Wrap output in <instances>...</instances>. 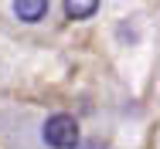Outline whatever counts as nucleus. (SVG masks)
I'll return each mask as SVG.
<instances>
[{"mask_svg": "<svg viewBox=\"0 0 160 149\" xmlns=\"http://www.w3.org/2000/svg\"><path fill=\"white\" fill-rule=\"evenodd\" d=\"M41 136H44V142L51 149H75V142H78V122H75V115L58 112V115H51L44 122Z\"/></svg>", "mask_w": 160, "mask_h": 149, "instance_id": "f257e3e1", "label": "nucleus"}, {"mask_svg": "<svg viewBox=\"0 0 160 149\" xmlns=\"http://www.w3.org/2000/svg\"><path fill=\"white\" fill-rule=\"evenodd\" d=\"M14 14H17L24 24H38V21H44V14H48V0H14Z\"/></svg>", "mask_w": 160, "mask_h": 149, "instance_id": "f03ea898", "label": "nucleus"}, {"mask_svg": "<svg viewBox=\"0 0 160 149\" xmlns=\"http://www.w3.org/2000/svg\"><path fill=\"white\" fill-rule=\"evenodd\" d=\"M99 0H65V17L68 21H89L96 17Z\"/></svg>", "mask_w": 160, "mask_h": 149, "instance_id": "7ed1b4c3", "label": "nucleus"}, {"mask_svg": "<svg viewBox=\"0 0 160 149\" xmlns=\"http://www.w3.org/2000/svg\"><path fill=\"white\" fill-rule=\"evenodd\" d=\"M75 149H106L102 139H89V142H75Z\"/></svg>", "mask_w": 160, "mask_h": 149, "instance_id": "20e7f679", "label": "nucleus"}]
</instances>
